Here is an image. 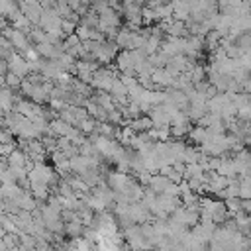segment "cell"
I'll return each mask as SVG.
<instances>
[{
    "label": "cell",
    "mask_w": 251,
    "mask_h": 251,
    "mask_svg": "<svg viewBox=\"0 0 251 251\" xmlns=\"http://www.w3.org/2000/svg\"><path fill=\"white\" fill-rule=\"evenodd\" d=\"M116 80H118V78H116V73H114L110 67H100V69L94 73L90 86H92L94 90H104V92H110Z\"/></svg>",
    "instance_id": "obj_1"
},
{
    "label": "cell",
    "mask_w": 251,
    "mask_h": 251,
    "mask_svg": "<svg viewBox=\"0 0 251 251\" xmlns=\"http://www.w3.org/2000/svg\"><path fill=\"white\" fill-rule=\"evenodd\" d=\"M2 35L4 37H8L10 41H12V45H14V49L20 53V55H24L31 45H29V35L25 33V31H22V29H16V27H12V25H8V27H4L2 29Z\"/></svg>",
    "instance_id": "obj_2"
},
{
    "label": "cell",
    "mask_w": 251,
    "mask_h": 251,
    "mask_svg": "<svg viewBox=\"0 0 251 251\" xmlns=\"http://www.w3.org/2000/svg\"><path fill=\"white\" fill-rule=\"evenodd\" d=\"M20 10H22V14H24L33 25H39L41 16H43V6H41V2H35V0H31V2H20Z\"/></svg>",
    "instance_id": "obj_3"
},
{
    "label": "cell",
    "mask_w": 251,
    "mask_h": 251,
    "mask_svg": "<svg viewBox=\"0 0 251 251\" xmlns=\"http://www.w3.org/2000/svg\"><path fill=\"white\" fill-rule=\"evenodd\" d=\"M151 76H153V82H155L157 86H161L163 90L173 88L175 82H176V78H178V76H176L175 73H171L167 67H165V69H155Z\"/></svg>",
    "instance_id": "obj_4"
},
{
    "label": "cell",
    "mask_w": 251,
    "mask_h": 251,
    "mask_svg": "<svg viewBox=\"0 0 251 251\" xmlns=\"http://www.w3.org/2000/svg\"><path fill=\"white\" fill-rule=\"evenodd\" d=\"M116 69L122 75H129V76H137L135 69H133V55L131 51H120L116 57Z\"/></svg>",
    "instance_id": "obj_5"
},
{
    "label": "cell",
    "mask_w": 251,
    "mask_h": 251,
    "mask_svg": "<svg viewBox=\"0 0 251 251\" xmlns=\"http://www.w3.org/2000/svg\"><path fill=\"white\" fill-rule=\"evenodd\" d=\"M8 63H10V73L18 75L20 78H27V76L31 75V71H29V63H27L20 53H16Z\"/></svg>",
    "instance_id": "obj_6"
},
{
    "label": "cell",
    "mask_w": 251,
    "mask_h": 251,
    "mask_svg": "<svg viewBox=\"0 0 251 251\" xmlns=\"http://www.w3.org/2000/svg\"><path fill=\"white\" fill-rule=\"evenodd\" d=\"M92 100H94L98 106H102L106 112H114V110H118V108H116V102H114V96H112L110 92L96 90L94 96H92Z\"/></svg>",
    "instance_id": "obj_7"
},
{
    "label": "cell",
    "mask_w": 251,
    "mask_h": 251,
    "mask_svg": "<svg viewBox=\"0 0 251 251\" xmlns=\"http://www.w3.org/2000/svg\"><path fill=\"white\" fill-rule=\"evenodd\" d=\"M171 184V180L165 176V175H153L151 176V182H149V190H153L157 196H161V194H165V190H167V186Z\"/></svg>",
    "instance_id": "obj_8"
},
{
    "label": "cell",
    "mask_w": 251,
    "mask_h": 251,
    "mask_svg": "<svg viewBox=\"0 0 251 251\" xmlns=\"http://www.w3.org/2000/svg\"><path fill=\"white\" fill-rule=\"evenodd\" d=\"M127 126H129L135 133H143V131H149V129L155 127V124H153V120H151L149 116H143V118H139V120H133V122H129Z\"/></svg>",
    "instance_id": "obj_9"
},
{
    "label": "cell",
    "mask_w": 251,
    "mask_h": 251,
    "mask_svg": "<svg viewBox=\"0 0 251 251\" xmlns=\"http://www.w3.org/2000/svg\"><path fill=\"white\" fill-rule=\"evenodd\" d=\"M188 139H190V141H194L198 147H202V145L206 143V139H208V129H206V127L196 126V127H192V131H190Z\"/></svg>",
    "instance_id": "obj_10"
},
{
    "label": "cell",
    "mask_w": 251,
    "mask_h": 251,
    "mask_svg": "<svg viewBox=\"0 0 251 251\" xmlns=\"http://www.w3.org/2000/svg\"><path fill=\"white\" fill-rule=\"evenodd\" d=\"M84 231H86V227H84L80 222H71V224H65V233H67V235H71L73 239L82 237V235H84Z\"/></svg>",
    "instance_id": "obj_11"
},
{
    "label": "cell",
    "mask_w": 251,
    "mask_h": 251,
    "mask_svg": "<svg viewBox=\"0 0 251 251\" xmlns=\"http://www.w3.org/2000/svg\"><path fill=\"white\" fill-rule=\"evenodd\" d=\"M190 80H192V84L196 86V84H200V82H204L206 80V75H208V67H204V65H196L190 73Z\"/></svg>",
    "instance_id": "obj_12"
},
{
    "label": "cell",
    "mask_w": 251,
    "mask_h": 251,
    "mask_svg": "<svg viewBox=\"0 0 251 251\" xmlns=\"http://www.w3.org/2000/svg\"><path fill=\"white\" fill-rule=\"evenodd\" d=\"M110 94H112L114 98H124V96H129V90H127V86L118 78V80L114 82V86H112Z\"/></svg>",
    "instance_id": "obj_13"
},
{
    "label": "cell",
    "mask_w": 251,
    "mask_h": 251,
    "mask_svg": "<svg viewBox=\"0 0 251 251\" xmlns=\"http://www.w3.org/2000/svg\"><path fill=\"white\" fill-rule=\"evenodd\" d=\"M224 202H226V206H227V210H229L231 216H235L237 212H241V198H227Z\"/></svg>",
    "instance_id": "obj_14"
},
{
    "label": "cell",
    "mask_w": 251,
    "mask_h": 251,
    "mask_svg": "<svg viewBox=\"0 0 251 251\" xmlns=\"http://www.w3.org/2000/svg\"><path fill=\"white\" fill-rule=\"evenodd\" d=\"M0 139H2V145H12V143H16V135H14L10 129H2Z\"/></svg>",
    "instance_id": "obj_15"
},
{
    "label": "cell",
    "mask_w": 251,
    "mask_h": 251,
    "mask_svg": "<svg viewBox=\"0 0 251 251\" xmlns=\"http://www.w3.org/2000/svg\"><path fill=\"white\" fill-rule=\"evenodd\" d=\"M249 227H251V214H249Z\"/></svg>",
    "instance_id": "obj_16"
}]
</instances>
